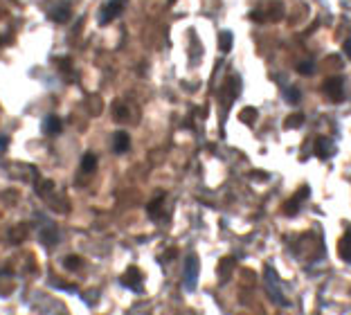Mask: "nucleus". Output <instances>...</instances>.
<instances>
[{"instance_id":"20","label":"nucleus","mask_w":351,"mask_h":315,"mask_svg":"<svg viewBox=\"0 0 351 315\" xmlns=\"http://www.w3.org/2000/svg\"><path fill=\"white\" fill-rule=\"evenodd\" d=\"M284 95H286V99L291 101V104H297V99H300V93H297L295 88H291V86H288V88H284Z\"/></svg>"},{"instance_id":"9","label":"nucleus","mask_w":351,"mask_h":315,"mask_svg":"<svg viewBox=\"0 0 351 315\" xmlns=\"http://www.w3.org/2000/svg\"><path fill=\"white\" fill-rule=\"evenodd\" d=\"M331 153H333V144H331V140L329 138H317L315 140V156L326 160Z\"/></svg>"},{"instance_id":"14","label":"nucleus","mask_w":351,"mask_h":315,"mask_svg":"<svg viewBox=\"0 0 351 315\" xmlns=\"http://www.w3.org/2000/svg\"><path fill=\"white\" fill-rule=\"evenodd\" d=\"M300 198H291V201H286V203H284V214H286V216H295L297 214V212H300Z\"/></svg>"},{"instance_id":"6","label":"nucleus","mask_w":351,"mask_h":315,"mask_svg":"<svg viewBox=\"0 0 351 315\" xmlns=\"http://www.w3.org/2000/svg\"><path fill=\"white\" fill-rule=\"evenodd\" d=\"M266 284H268V290H270V295H272V297H275V302H277V304H288L286 299H284L282 295L277 293V286H279V279H277V273L270 268V266H268V268H266Z\"/></svg>"},{"instance_id":"18","label":"nucleus","mask_w":351,"mask_h":315,"mask_svg":"<svg viewBox=\"0 0 351 315\" xmlns=\"http://www.w3.org/2000/svg\"><path fill=\"white\" fill-rule=\"evenodd\" d=\"M302 124H304V115H300V113H297V115H291V117L286 119V126H288V129H297V126H302Z\"/></svg>"},{"instance_id":"3","label":"nucleus","mask_w":351,"mask_h":315,"mask_svg":"<svg viewBox=\"0 0 351 315\" xmlns=\"http://www.w3.org/2000/svg\"><path fill=\"white\" fill-rule=\"evenodd\" d=\"M198 257L196 255H187V264H185V286L187 288H196V282H198Z\"/></svg>"},{"instance_id":"15","label":"nucleus","mask_w":351,"mask_h":315,"mask_svg":"<svg viewBox=\"0 0 351 315\" xmlns=\"http://www.w3.org/2000/svg\"><path fill=\"white\" fill-rule=\"evenodd\" d=\"M232 32H221L219 36V50L221 52H230V47H232Z\"/></svg>"},{"instance_id":"8","label":"nucleus","mask_w":351,"mask_h":315,"mask_svg":"<svg viewBox=\"0 0 351 315\" xmlns=\"http://www.w3.org/2000/svg\"><path fill=\"white\" fill-rule=\"evenodd\" d=\"M338 255L342 261H347V264H351V230L344 232L342 239L338 241Z\"/></svg>"},{"instance_id":"1","label":"nucleus","mask_w":351,"mask_h":315,"mask_svg":"<svg viewBox=\"0 0 351 315\" xmlns=\"http://www.w3.org/2000/svg\"><path fill=\"white\" fill-rule=\"evenodd\" d=\"M322 93H324L326 97H329L331 101H342L344 99V84L340 77H331V79L324 81V86H322Z\"/></svg>"},{"instance_id":"24","label":"nucleus","mask_w":351,"mask_h":315,"mask_svg":"<svg viewBox=\"0 0 351 315\" xmlns=\"http://www.w3.org/2000/svg\"><path fill=\"white\" fill-rule=\"evenodd\" d=\"M344 54H347L349 59H351V38H347V41H344Z\"/></svg>"},{"instance_id":"19","label":"nucleus","mask_w":351,"mask_h":315,"mask_svg":"<svg viewBox=\"0 0 351 315\" xmlns=\"http://www.w3.org/2000/svg\"><path fill=\"white\" fill-rule=\"evenodd\" d=\"M63 264H65V268H70V270H79L81 259H79V257H75V255H72V257H65V261H63Z\"/></svg>"},{"instance_id":"5","label":"nucleus","mask_w":351,"mask_h":315,"mask_svg":"<svg viewBox=\"0 0 351 315\" xmlns=\"http://www.w3.org/2000/svg\"><path fill=\"white\" fill-rule=\"evenodd\" d=\"M122 284L126 286V288L140 290V288H142V273H140V268H135V266H131V268H128L126 273L122 275Z\"/></svg>"},{"instance_id":"21","label":"nucleus","mask_w":351,"mask_h":315,"mask_svg":"<svg viewBox=\"0 0 351 315\" xmlns=\"http://www.w3.org/2000/svg\"><path fill=\"white\" fill-rule=\"evenodd\" d=\"M297 72H300V75H313V63L311 61H304V63H300V66H297Z\"/></svg>"},{"instance_id":"10","label":"nucleus","mask_w":351,"mask_h":315,"mask_svg":"<svg viewBox=\"0 0 351 315\" xmlns=\"http://www.w3.org/2000/svg\"><path fill=\"white\" fill-rule=\"evenodd\" d=\"M162 201H165V194L158 192V196L153 198L151 203H149V216H151L153 221L162 219Z\"/></svg>"},{"instance_id":"23","label":"nucleus","mask_w":351,"mask_h":315,"mask_svg":"<svg viewBox=\"0 0 351 315\" xmlns=\"http://www.w3.org/2000/svg\"><path fill=\"white\" fill-rule=\"evenodd\" d=\"M115 117H126V108L124 106H115Z\"/></svg>"},{"instance_id":"12","label":"nucleus","mask_w":351,"mask_h":315,"mask_svg":"<svg viewBox=\"0 0 351 315\" xmlns=\"http://www.w3.org/2000/svg\"><path fill=\"white\" fill-rule=\"evenodd\" d=\"M61 129H63V124H61V119L56 117V115H47L45 119H43V131L50 135H56L61 133Z\"/></svg>"},{"instance_id":"16","label":"nucleus","mask_w":351,"mask_h":315,"mask_svg":"<svg viewBox=\"0 0 351 315\" xmlns=\"http://www.w3.org/2000/svg\"><path fill=\"white\" fill-rule=\"evenodd\" d=\"M95 167H97V158H95L93 153H86L84 160H81V169H84L86 173H90V171H95Z\"/></svg>"},{"instance_id":"13","label":"nucleus","mask_w":351,"mask_h":315,"mask_svg":"<svg viewBox=\"0 0 351 315\" xmlns=\"http://www.w3.org/2000/svg\"><path fill=\"white\" fill-rule=\"evenodd\" d=\"M234 264H237V259H234V257H223V259L219 261V277L221 279L228 277V273H232Z\"/></svg>"},{"instance_id":"17","label":"nucleus","mask_w":351,"mask_h":315,"mask_svg":"<svg viewBox=\"0 0 351 315\" xmlns=\"http://www.w3.org/2000/svg\"><path fill=\"white\" fill-rule=\"evenodd\" d=\"M254 119H257V108H243L241 110V122L248 126H254Z\"/></svg>"},{"instance_id":"2","label":"nucleus","mask_w":351,"mask_h":315,"mask_svg":"<svg viewBox=\"0 0 351 315\" xmlns=\"http://www.w3.org/2000/svg\"><path fill=\"white\" fill-rule=\"evenodd\" d=\"M126 7V0H110V3H106L102 7V16H99V23L102 25H108L110 21H115V18L122 14V9Z\"/></svg>"},{"instance_id":"7","label":"nucleus","mask_w":351,"mask_h":315,"mask_svg":"<svg viewBox=\"0 0 351 315\" xmlns=\"http://www.w3.org/2000/svg\"><path fill=\"white\" fill-rule=\"evenodd\" d=\"M50 18L54 23H68L70 21V5L68 3H61L56 7L50 9Z\"/></svg>"},{"instance_id":"25","label":"nucleus","mask_w":351,"mask_h":315,"mask_svg":"<svg viewBox=\"0 0 351 315\" xmlns=\"http://www.w3.org/2000/svg\"><path fill=\"white\" fill-rule=\"evenodd\" d=\"M5 149H7V138H3V135H0V151H5Z\"/></svg>"},{"instance_id":"4","label":"nucleus","mask_w":351,"mask_h":315,"mask_svg":"<svg viewBox=\"0 0 351 315\" xmlns=\"http://www.w3.org/2000/svg\"><path fill=\"white\" fill-rule=\"evenodd\" d=\"M241 93V79L239 77H230L228 81H225L223 90H221V99H223V104H230V101H234Z\"/></svg>"},{"instance_id":"22","label":"nucleus","mask_w":351,"mask_h":315,"mask_svg":"<svg viewBox=\"0 0 351 315\" xmlns=\"http://www.w3.org/2000/svg\"><path fill=\"white\" fill-rule=\"evenodd\" d=\"M41 239H43V243H54V241L59 239V236H56V232L52 230V232H43Z\"/></svg>"},{"instance_id":"11","label":"nucleus","mask_w":351,"mask_h":315,"mask_svg":"<svg viewBox=\"0 0 351 315\" xmlns=\"http://www.w3.org/2000/svg\"><path fill=\"white\" fill-rule=\"evenodd\" d=\"M128 147H131V138H128V133H124V131H117V133H115V142H113L115 153L128 151Z\"/></svg>"}]
</instances>
